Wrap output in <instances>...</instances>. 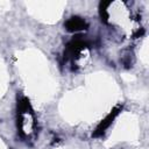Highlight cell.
<instances>
[{"mask_svg":"<svg viewBox=\"0 0 149 149\" xmlns=\"http://www.w3.org/2000/svg\"><path fill=\"white\" fill-rule=\"evenodd\" d=\"M17 133L27 143L35 141L37 134V120L29 99L26 97L17 100Z\"/></svg>","mask_w":149,"mask_h":149,"instance_id":"6da1fadb","label":"cell"},{"mask_svg":"<svg viewBox=\"0 0 149 149\" xmlns=\"http://www.w3.org/2000/svg\"><path fill=\"white\" fill-rule=\"evenodd\" d=\"M88 43L87 41L80 38V36H77L76 38H72L64 51V62L70 63L71 70H77L80 66V62L83 61V57L88 51Z\"/></svg>","mask_w":149,"mask_h":149,"instance_id":"7a4b0ae2","label":"cell"},{"mask_svg":"<svg viewBox=\"0 0 149 149\" xmlns=\"http://www.w3.org/2000/svg\"><path fill=\"white\" fill-rule=\"evenodd\" d=\"M122 109V106H116L101 122H100V125L97 127V129H95V132L93 133V135L92 136H94V137H99V136H102L104 134H105V132H106V129L111 126V123L113 122V120L115 119V116L120 113V111Z\"/></svg>","mask_w":149,"mask_h":149,"instance_id":"3957f363","label":"cell"},{"mask_svg":"<svg viewBox=\"0 0 149 149\" xmlns=\"http://www.w3.org/2000/svg\"><path fill=\"white\" fill-rule=\"evenodd\" d=\"M65 28L66 30L69 31H79V30H83V29H86L87 28V23L84 19L81 17H78V16H72L71 19H69L65 23Z\"/></svg>","mask_w":149,"mask_h":149,"instance_id":"277c9868","label":"cell"}]
</instances>
